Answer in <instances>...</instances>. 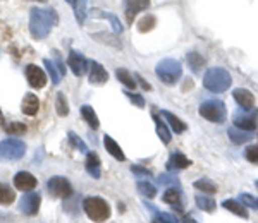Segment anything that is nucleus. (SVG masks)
<instances>
[{
	"label": "nucleus",
	"mask_w": 258,
	"mask_h": 223,
	"mask_svg": "<svg viewBox=\"0 0 258 223\" xmlns=\"http://www.w3.org/2000/svg\"><path fill=\"white\" fill-rule=\"evenodd\" d=\"M55 11L53 9H38L33 7L30 12V33L35 40H43L48 36L50 30L57 24Z\"/></svg>",
	"instance_id": "1"
},
{
	"label": "nucleus",
	"mask_w": 258,
	"mask_h": 223,
	"mask_svg": "<svg viewBox=\"0 0 258 223\" xmlns=\"http://www.w3.org/2000/svg\"><path fill=\"white\" fill-rule=\"evenodd\" d=\"M232 77L226 69L222 67H212L203 76V88L212 93H224L231 88Z\"/></svg>",
	"instance_id": "2"
},
{
	"label": "nucleus",
	"mask_w": 258,
	"mask_h": 223,
	"mask_svg": "<svg viewBox=\"0 0 258 223\" xmlns=\"http://www.w3.org/2000/svg\"><path fill=\"white\" fill-rule=\"evenodd\" d=\"M83 209H85L86 216H88L91 221H107L112 214L109 203L98 196L86 197V199L83 201Z\"/></svg>",
	"instance_id": "3"
},
{
	"label": "nucleus",
	"mask_w": 258,
	"mask_h": 223,
	"mask_svg": "<svg viewBox=\"0 0 258 223\" xmlns=\"http://www.w3.org/2000/svg\"><path fill=\"white\" fill-rule=\"evenodd\" d=\"M155 74H157V77L164 82V84L172 86L181 79L182 65H181V62L176 60V59H164L157 64Z\"/></svg>",
	"instance_id": "4"
},
{
	"label": "nucleus",
	"mask_w": 258,
	"mask_h": 223,
	"mask_svg": "<svg viewBox=\"0 0 258 223\" xmlns=\"http://www.w3.org/2000/svg\"><path fill=\"white\" fill-rule=\"evenodd\" d=\"M200 115H202L205 121L212 124H222L226 122L227 117V108L224 105V101L220 100H207L200 105Z\"/></svg>",
	"instance_id": "5"
},
{
	"label": "nucleus",
	"mask_w": 258,
	"mask_h": 223,
	"mask_svg": "<svg viewBox=\"0 0 258 223\" xmlns=\"http://www.w3.org/2000/svg\"><path fill=\"white\" fill-rule=\"evenodd\" d=\"M26 153V144L21 139L9 138L0 141V160H21Z\"/></svg>",
	"instance_id": "6"
},
{
	"label": "nucleus",
	"mask_w": 258,
	"mask_h": 223,
	"mask_svg": "<svg viewBox=\"0 0 258 223\" xmlns=\"http://www.w3.org/2000/svg\"><path fill=\"white\" fill-rule=\"evenodd\" d=\"M47 191L50 192V196L57 197V199H69V197L74 194L71 182H69L68 179H66V177H60V175L48 179Z\"/></svg>",
	"instance_id": "7"
},
{
	"label": "nucleus",
	"mask_w": 258,
	"mask_h": 223,
	"mask_svg": "<svg viewBox=\"0 0 258 223\" xmlns=\"http://www.w3.org/2000/svg\"><path fill=\"white\" fill-rule=\"evenodd\" d=\"M232 122H234L236 127L244 131H256L258 129V108H249L244 110L241 108L239 112H236L234 117H232Z\"/></svg>",
	"instance_id": "8"
},
{
	"label": "nucleus",
	"mask_w": 258,
	"mask_h": 223,
	"mask_svg": "<svg viewBox=\"0 0 258 223\" xmlns=\"http://www.w3.org/2000/svg\"><path fill=\"white\" fill-rule=\"evenodd\" d=\"M40 203H41L40 192L26 191V192L23 194V197H21V201H19V209H21V211H23L24 214H28V216H33V214L38 213Z\"/></svg>",
	"instance_id": "9"
},
{
	"label": "nucleus",
	"mask_w": 258,
	"mask_h": 223,
	"mask_svg": "<svg viewBox=\"0 0 258 223\" xmlns=\"http://www.w3.org/2000/svg\"><path fill=\"white\" fill-rule=\"evenodd\" d=\"M24 74H26V79H28V84L31 86V88L35 89H41L47 86V74H45V71L41 67H38V65L35 64H30L24 67Z\"/></svg>",
	"instance_id": "10"
},
{
	"label": "nucleus",
	"mask_w": 258,
	"mask_h": 223,
	"mask_svg": "<svg viewBox=\"0 0 258 223\" xmlns=\"http://www.w3.org/2000/svg\"><path fill=\"white\" fill-rule=\"evenodd\" d=\"M68 65L71 67V71L76 77H81L85 76L86 71L90 69V62L86 60V57L83 55L81 52H76V50H71L69 55H68Z\"/></svg>",
	"instance_id": "11"
},
{
	"label": "nucleus",
	"mask_w": 258,
	"mask_h": 223,
	"mask_svg": "<svg viewBox=\"0 0 258 223\" xmlns=\"http://www.w3.org/2000/svg\"><path fill=\"white\" fill-rule=\"evenodd\" d=\"M36 185H38V180L30 172H18L14 175V187L19 191H33Z\"/></svg>",
	"instance_id": "12"
},
{
	"label": "nucleus",
	"mask_w": 258,
	"mask_h": 223,
	"mask_svg": "<svg viewBox=\"0 0 258 223\" xmlns=\"http://www.w3.org/2000/svg\"><path fill=\"white\" fill-rule=\"evenodd\" d=\"M150 0H124V14H126L127 23L131 24L135 21V16L138 12L148 9Z\"/></svg>",
	"instance_id": "13"
},
{
	"label": "nucleus",
	"mask_w": 258,
	"mask_h": 223,
	"mask_svg": "<svg viewBox=\"0 0 258 223\" xmlns=\"http://www.w3.org/2000/svg\"><path fill=\"white\" fill-rule=\"evenodd\" d=\"M109 81V72L103 69L98 62H90V84L93 86H103Z\"/></svg>",
	"instance_id": "14"
},
{
	"label": "nucleus",
	"mask_w": 258,
	"mask_h": 223,
	"mask_svg": "<svg viewBox=\"0 0 258 223\" xmlns=\"http://www.w3.org/2000/svg\"><path fill=\"white\" fill-rule=\"evenodd\" d=\"M162 199H164L165 204H169L172 209H176L177 213L184 211V206H182V194L179 189H176V187L167 189V191L164 192V196H162Z\"/></svg>",
	"instance_id": "15"
},
{
	"label": "nucleus",
	"mask_w": 258,
	"mask_h": 223,
	"mask_svg": "<svg viewBox=\"0 0 258 223\" xmlns=\"http://www.w3.org/2000/svg\"><path fill=\"white\" fill-rule=\"evenodd\" d=\"M232 98L236 100V103L244 110H249L255 106V94H253L249 89H244V88H236L232 91Z\"/></svg>",
	"instance_id": "16"
},
{
	"label": "nucleus",
	"mask_w": 258,
	"mask_h": 223,
	"mask_svg": "<svg viewBox=\"0 0 258 223\" xmlns=\"http://www.w3.org/2000/svg\"><path fill=\"white\" fill-rule=\"evenodd\" d=\"M191 167V160L186 155H182L181 151H174L170 153L169 160H167V170H184V168Z\"/></svg>",
	"instance_id": "17"
},
{
	"label": "nucleus",
	"mask_w": 258,
	"mask_h": 223,
	"mask_svg": "<svg viewBox=\"0 0 258 223\" xmlns=\"http://www.w3.org/2000/svg\"><path fill=\"white\" fill-rule=\"evenodd\" d=\"M21 110H23L24 115L28 117H35L40 110V100L35 93H26L23 98V103H21Z\"/></svg>",
	"instance_id": "18"
},
{
	"label": "nucleus",
	"mask_w": 258,
	"mask_h": 223,
	"mask_svg": "<svg viewBox=\"0 0 258 223\" xmlns=\"http://www.w3.org/2000/svg\"><path fill=\"white\" fill-rule=\"evenodd\" d=\"M85 168L90 173V177H93V179H100L102 177V162H100L97 153H88L86 155Z\"/></svg>",
	"instance_id": "19"
},
{
	"label": "nucleus",
	"mask_w": 258,
	"mask_h": 223,
	"mask_svg": "<svg viewBox=\"0 0 258 223\" xmlns=\"http://www.w3.org/2000/svg\"><path fill=\"white\" fill-rule=\"evenodd\" d=\"M227 136L234 144H244V143H249L255 136H253L251 131H244V129H239V127H229L227 131Z\"/></svg>",
	"instance_id": "20"
},
{
	"label": "nucleus",
	"mask_w": 258,
	"mask_h": 223,
	"mask_svg": "<svg viewBox=\"0 0 258 223\" xmlns=\"http://www.w3.org/2000/svg\"><path fill=\"white\" fill-rule=\"evenodd\" d=\"M160 115L165 119V122L169 124L170 129H172V132H176V134H181V132H184L186 129H188V126H186V124L182 122L179 117H176L174 114H170L169 110H162Z\"/></svg>",
	"instance_id": "21"
},
{
	"label": "nucleus",
	"mask_w": 258,
	"mask_h": 223,
	"mask_svg": "<svg viewBox=\"0 0 258 223\" xmlns=\"http://www.w3.org/2000/svg\"><path fill=\"white\" fill-rule=\"evenodd\" d=\"M103 146H105L107 153H110L115 160H119V162H126V155H124V151L120 150V146L110 138V136H107V134L103 136Z\"/></svg>",
	"instance_id": "22"
},
{
	"label": "nucleus",
	"mask_w": 258,
	"mask_h": 223,
	"mask_svg": "<svg viewBox=\"0 0 258 223\" xmlns=\"http://www.w3.org/2000/svg\"><path fill=\"white\" fill-rule=\"evenodd\" d=\"M224 208L227 209V211H231V213H234L236 216H239V218H243V220H248V209H246V206H244L241 201H236V199H226L222 203Z\"/></svg>",
	"instance_id": "23"
},
{
	"label": "nucleus",
	"mask_w": 258,
	"mask_h": 223,
	"mask_svg": "<svg viewBox=\"0 0 258 223\" xmlns=\"http://www.w3.org/2000/svg\"><path fill=\"white\" fill-rule=\"evenodd\" d=\"M153 121H155V127H157V134H159L160 141L164 144H169L170 139H172V136H170V131L167 127V124L162 122V115H153Z\"/></svg>",
	"instance_id": "24"
},
{
	"label": "nucleus",
	"mask_w": 258,
	"mask_h": 223,
	"mask_svg": "<svg viewBox=\"0 0 258 223\" xmlns=\"http://www.w3.org/2000/svg\"><path fill=\"white\" fill-rule=\"evenodd\" d=\"M81 115H83V119H85L86 124H88L91 129L97 131L98 127H100V122H98L97 114H95V110L91 108L90 105H83V106H81Z\"/></svg>",
	"instance_id": "25"
},
{
	"label": "nucleus",
	"mask_w": 258,
	"mask_h": 223,
	"mask_svg": "<svg viewBox=\"0 0 258 223\" xmlns=\"http://www.w3.org/2000/svg\"><path fill=\"white\" fill-rule=\"evenodd\" d=\"M186 59H188L191 71H193L195 74H200L202 72V67H205V59H203L198 52H189L188 55H186Z\"/></svg>",
	"instance_id": "26"
},
{
	"label": "nucleus",
	"mask_w": 258,
	"mask_h": 223,
	"mask_svg": "<svg viewBox=\"0 0 258 223\" xmlns=\"http://www.w3.org/2000/svg\"><path fill=\"white\" fill-rule=\"evenodd\" d=\"M195 201H197L198 208L203 209V211H207V213H214L215 211V206H217V203H215L212 197L205 196V194H203V196H202V194H197Z\"/></svg>",
	"instance_id": "27"
},
{
	"label": "nucleus",
	"mask_w": 258,
	"mask_h": 223,
	"mask_svg": "<svg viewBox=\"0 0 258 223\" xmlns=\"http://www.w3.org/2000/svg\"><path fill=\"white\" fill-rule=\"evenodd\" d=\"M147 208L150 209V211L153 213V218H152V221H164V223H176V221H179L174 214H169V213H162V211H159L157 208H153L152 204H145Z\"/></svg>",
	"instance_id": "28"
},
{
	"label": "nucleus",
	"mask_w": 258,
	"mask_h": 223,
	"mask_svg": "<svg viewBox=\"0 0 258 223\" xmlns=\"http://www.w3.org/2000/svg\"><path fill=\"white\" fill-rule=\"evenodd\" d=\"M138 31L140 33H148V31H152L153 28L157 26V18L153 14H147V16H143L140 21H138Z\"/></svg>",
	"instance_id": "29"
},
{
	"label": "nucleus",
	"mask_w": 258,
	"mask_h": 223,
	"mask_svg": "<svg viewBox=\"0 0 258 223\" xmlns=\"http://www.w3.org/2000/svg\"><path fill=\"white\" fill-rule=\"evenodd\" d=\"M115 76H117V79L122 82L127 89H135L136 84H138V82L135 81V77L131 76V72L126 71V69H117V71H115Z\"/></svg>",
	"instance_id": "30"
},
{
	"label": "nucleus",
	"mask_w": 258,
	"mask_h": 223,
	"mask_svg": "<svg viewBox=\"0 0 258 223\" xmlns=\"http://www.w3.org/2000/svg\"><path fill=\"white\" fill-rule=\"evenodd\" d=\"M14 199H16V191H12L9 185L0 184V204L9 206L14 203Z\"/></svg>",
	"instance_id": "31"
},
{
	"label": "nucleus",
	"mask_w": 258,
	"mask_h": 223,
	"mask_svg": "<svg viewBox=\"0 0 258 223\" xmlns=\"http://www.w3.org/2000/svg\"><path fill=\"white\" fill-rule=\"evenodd\" d=\"M43 65L47 67V72H48L50 79H52V84L57 86L60 82V72H59V69H57L55 62H52L50 59H45L43 60Z\"/></svg>",
	"instance_id": "32"
},
{
	"label": "nucleus",
	"mask_w": 258,
	"mask_h": 223,
	"mask_svg": "<svg viewBox=\"0 0 258 223\" xmlns=\"http://www.w3.org/2000/svg\"><path fill=\"white\" fill-rule=\"evenodd\" d=\"M55 110H57V115H59V117H68L69 115V105H68V100H66L64 93H57Z\"/></svg>",
	"instance_id": "33"
},
{
	"label": "nucleus",
	"mask_w": 258,
	"mask_h": 223,
	"mask_svg": "<svg viewBox=\"0 0 258 223\" xmlns=\"http://www.w3.org/2000/svg\"><path fill=\"white\" fill-rule=\"evenodd\" d=\"M138 191L143 194L145 197H148V199H153V197L157 196L155 185H153L152 182H148V180H140V182H138Z\"/></svg>",
	"instance_id": "34"
},
{
	"label": "nucleus",
	"mask_w": 258,
	"mask_h": 223,
	"mask_svg": "<svg viewBox=\"0 0 258 223\" xmlns=\"http://www.w3.org/2000/svg\"><path fill=\"white\" fill-rule=\"evenodd\" d=\"M193 185L198 189V191H203V192H207V194H215V192H217V185L212 182L210 179H200Z\"/></svg>",
	"instance_id": "35"
},
{
	"label": "nucleus",
	"mask_w": 258,
	"mask_h": 223,
	"mask_svg": "<svg viewBox=\"0 0 258 223\" xmlns=\"http://www.w3.org/2000/svg\"><path fill=\"white\" fill-rule=\"evenodd\" d=\"M4 131L7 132V134L11 136H23L24 132H26V126H24L23 122H11V124H6L4 126Z\"/></svg>",
	"instance_id": "36"
},
{
	"label": "nucleus",
	"mask_w": 258,
	"mask_h": 223,
	"mask_svg": "<svg viewBox=\"0 0 258 223\" xmlns=\"http://www.w3.org/2000/svg\"><path fill=\"white\" fill-rule=\"evenodd\" d=\"M74 16H76V21L80 24L85 23V18H86V0H76L74 4Z\"/></svg>",
	"instance_id": "37"
},
{
	"label": "nucleus",
	"mask_w": 258,
	"mask_h": 223,
	"mask_svg": "<svg viewBox=\"0 0 258 223\" xmlns=\"http://www.w3.org/2000/svg\"><path fill=\"white\" fill-rule=\"evenodd\" d=\"M68 138H69V143H71V146H73V148H76V150L81 151V153H88V146H86V144L81 141L80 136H76L73 131H69L68 132Z\"/></svg>",
	"instance_id": "38"
},
{
	"label": "nucleus",
	"mask_w": 258,
	"mask_h": 223,
	"mask_svg": "<svg viewBox=\"0 0 258 223\" xmlns=\"http://www.w3.org/2000/svg\"><path fill=\"white\" fill-rule=\"evenodd\" d=\"M244 158H246L249 163L258 165V144L248 146L246 150H244Z\"/></svg>",
	"instance_id": "39"
},
{
	"label": "nucleus",
	"mask_w": 258,
	"mask_h": 223,
	"mask_svg": "<svg viewBox=\"0 0 258 223\" xmlns=\"http://www.w3.org/2000/svg\"><path fill=\"white\" fill-rule=\"evenodd\" d=\"M124 94L131 100V103H135L138 108H143L145 106V98L141 96V94H136V93H133V91H124Z\"/></svg>",
	"instance_id": "40"
},
{
	"label": "nucleus",
	"mask_w": 258,
	"mask_h": 223,
	"mask_svg": "<svg viewBox=\"0 0 258 223\" xmlns=\"http://www.w3.org/2000/svg\"><path fill=\"white\" fill-rule=\"evenodd\" d=\"M100 18H105V19H109L110 23H112V28H114V31L115 33H122V24H120V21L115 18V16H112V14H98Z\"/></svg>",
	"instance_id": "41"
},
{
	"label": "nucleus",
	"mask_w": 258,
	"mask_h": 223,
	"mask_svg": "<svg viewBox=\"0 0 258 223\" xmlns=\"http://www.w3.org/2000/svg\"><path fill=\"white\" fill-rule=\"evenodd\" d=\"M239 201L243 203L244 206H248V208H253V209H258L256 206V199L253 196H249V194H239Z\"/></svg>",
	"instance_id": "42"
},
{
	"label": "nucleus",
	"mask_w": 258,
	"mask_h": 223,
	"mask_svg": "<svg viewBox=\"0 0 258 223\" xmlns=\"http://www.w3.org/2000/svg\"><path fill=\"white\" fill-rule=\"evenodd\" d=\"M131 172L135 173V175H138V177H152V172H150L148 168L140 167V165H133Z\"/></svg>",
	"instance_id": "43"
},
{
	"label": "nucleus",
	"mask_w": 258,
	"mask_h": 223,
	"mask_svg": "<svg viewBox=\"0 0 258 223\" xmlns=\"http://www.w3.org/2000/svg\"><path fill=\"white\" fill-rule=\"evenodd\" d=\"M159 182H160V184H172V185H179V180L176 179V177H172V175H160V177H159Z\"/></svg>",
	"instance_id": "44"
},
{
	"label": "nucleus",
	"mask_w": 258,
	"mask_h": 223,
	"mask_svg": "<svg viewBox=\"0 0 258 223\" xmlns=\"http://www.w3.org/2000/svg\"><path fill=\"white\" fill-rule=\"evenodd\" d=\"M53 57H55V65H57V69H59L60 76H64V74H66V67H64V64H62V60H60L59 52H53Z\"/></svg>",
	"instance_id": "45"
},
{
	"label": "nucleus",
	"mask_w": 258,
	"mask_h": 223,
	"mask_svg": "<svg viewBox=\"0 0 258 223\" xmlns=\"http://www.w3.org/2000/svg\"><path fill=\"white\" fill-rule=\"evenodd\" d=\"M135 79H136V82H138V84L141 86V88L145 89V91H150V89H152V86H150L148 82L140 76V74H135Z\"/></svg>",
	"instance_id": "46"
},
{
	"label": "nucleus",
	"mask_w": 258,
	"mask_h": 223,
	"mask_svg": "<svg viewBox=\"0 0 258 223\" xmlns=\"http://www.w3.org/2000/svg\"><path fill=\"white\" fill-rule=\"evenodd\" d=\"M66 2H68L69 6H74V4H76V0H66Z\"/></svg>",
	"instance_id": "47"
},
{
	"label": "nucleus",
	"mask_w": 258,
	"mask_h": 223,
	"mask_svg": "<svg viewBox=\"0 0 258 223\" xmlns=\"http://www.w3.org/2000/svg\"><path fill=\"white\" fill-rule=\"evenodd\" d=\"M2 122H4V114H2V110H0V126H2Z\"/></svg>",
	"instance_id": "48"
},
{
	"label": "nucleus",
	"mask_w": 258,
	"mask_h": 223,
	"mask_svg": "<svg viewBox=\"0 0 258 223\" xmlns=\"http://www.w3.org/2000/svg\"><path fill=\"white\" fill-rule=\"evenodd\" d=\"M255 185H256V189H258V180H256V182H255Z\"/></svg>",
	"instance_id": "49"
},
{
	"label": "nucleus",
	"mask_w": 258,
	"mask_h": 223,
	"mask_svg": "<svg viewBox=\"0 0 258 223\" xmlns=\"http://www.w3.org/2000/svg\"><path fill=\"white\" fill-rule=\"evenodd\" d=\"M40 2H45V0H40Z\"/></svg>",
	"instance_id": "50"
},
{
	"label": "nucleus",
	"mask_w": 258,
	"mask_h": 223,
	"mask_svg": "<svg viewBox=\"0 0 258 223\" xmlns=\"http://www.w3.org/2000/svg\"><path fill=\"white\" fill-rule=\"evenodd\" d=\"M256 206H258V199H256Z\"/></svg>",
	"instance_id": "51"
}]
</instances>
